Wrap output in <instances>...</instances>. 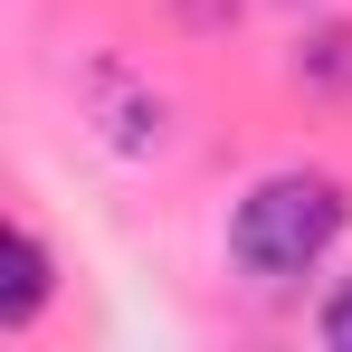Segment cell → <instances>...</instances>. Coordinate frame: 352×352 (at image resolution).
<instances>
[{
	"instance_id": "6da1fadb",
	"label": "cell",
	"mask_w": 352,
	"mask_h": 352,
	"mask_svg": "<svg viewBox=\"0 0 352 352\" xmlns=\"http://www.w3.org/2000/svg\"><path fill=\"white\" fill-rule=\"evenodd\" d=\"M343 219H352V190L333 172H267L229 210V257L257 286H295V276H314L333 257Z\"/></svg>"
},
{
	"instance_id": "7a4b0ae2",
	"label": "cell",
	"mask_w": 352,
	"mask_h": 352,
	"mask_svg": "<svg viewBox=\"0 0 352 352\" xmlns=\"http://www.w3.org/2000/svg\"><path fill=\"white\" fill-rule=\"evenodd\" d=\"M86 115L115 153H162V133H172V105L124 67H86Z\"/></svg>"
},
{
	"instance_id": "3957f363",
	"label": "cell",
	"mask_w": 352,
	"mask_h": 352,
	"mask_svg": "<svg viewBox=\"0 0 352 352\" xmlns=\"http://www.w3.org/2000/svg\"><path fill=\"white\" fill-rule=\"evenodd\" d=\"M286 76L305 86V96H343V105H352V19H314V29L295 38Z\"/></svg>"
},
{
	"instance_id": "277c9868",
	"label": "cell",
	"mask_w": 352,
	"mask_h": 352,
	"mask_svg": "<svg viewBox=\"0 0 352 352\" xmlns=\"http://www.w3.org/2000/svg\"><path fill=\"white\" fill-rule=\"evenodd\" d=\"M48 238L38 229H10V286H0V324L19 333V324H38V305H48Z\"/></svg>"
},
{
	"instance_id": "5b68a950",
	"label": "cell",
	"mask_w": 352,
	"mask_h": 352,
	"mask_svg": "<svg viewBox=\"0 0 352 352\" xmlns=\"http://www.w3.org/2000/svg\"><path fill=\"white\" fill-rule=\"evenodd\" d=\"M314 333H324V352H352V276L333 295H324V314H314Z\"/></svg>"
},
{
	"instance_id": "8992f818",
	"label": "cell",
	"mask_w": 352,
	"mask_h": 352,
	"mask_svg": "<svg viewBox=\"0 0 352 352\" xmlns=\"http://www.w3.org/2000/svg\"><path fill=\"white\" fill-rule=\"evenodd\" d=\"M181 19L190 29H219V19H238V0H181Z\"/></svg>"
}]
</instances>
